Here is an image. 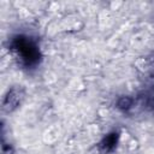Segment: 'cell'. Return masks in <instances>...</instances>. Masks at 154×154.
I'll list each match as a JSON object with an SVG mask.
<instances>
[{
  "label": "cell",
  "mask_w": 154,
  "mask_h": 154,
  "mask_svg": "<svg viewBox=\"0 0 154 154\" xmlns=\"http://www.w3.org/2000/svg\"><path fill=\"white\" fill-rule=\"evenodd\" d=\"M131 99H129V97H123V99H120V101H119V107H122V108H128L130 105H131Z\"/></svg>",
  "instance_id": "3957f363"
},
{
  "label": "cell",
  "mask_w": 154,
  "mask_h": 154,
  "mask_svg": "<svg viewBox=\"0 0 154 154\" xmlns=\"http://www.w3.org/2000/svg\"><path fill=\"white\" fill-rule=\"evenodd\" d=\"M116 140H117V134H112L111 136L106 137V140H105L102 147H103L106 150H109V149L116 144Z\"/></svg>",
  "instance_id": "7a4b0ae2"
},
{
  "label": "cell",
  "mask_w": 154,
  "mask_h": 154,
  "mask_svg": "<svg viewBox=\"0 0 154 154\" xmlns=\"http://www.w3.org/2000/svg\"><path fill=\"white\" fill-rule=\"evenodd\" d=\"M14 48L20 55V59L25 61L26 64H32L37 61L38 52L36 49V46L31 43L29 40H24L23 37H18L14 42Z\"/></svg>",
  "instance_id": "6da1fadb"
}]
</instances>
